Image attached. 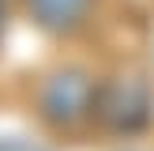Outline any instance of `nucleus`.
<instances>
[{
	"mask_svg": "<svg viewBox=\"0 0 154 151\" xmlns=\"http://www.w3.org/2000/svg\"><path fill=\"white\" fill-rule=\"evenodd\" d=\"M94 83L83 72H60L42 91V113L53 125H79L94 110Z\"/></svg>",
	"mask_w": 154,
	"mask_h": 151,
	"instance_id": "obj_2",
	"label": "nucleus"
},
{
	"mask_svg": "<svg viewBox=\"0 0 154 151\" xmlns=\"http://www.w3.org/2000/svg\"><path fill=\"white\" fill-rule=\"evenodd\" d=\"M0 15H4V4H0Z\"/></svg>",
	"mask_w": 154,
	"mask_h": 151,
	"instance_id": "obj_5",
	"label": "nucleus"
},
{
	"mask_svg": "<svg viewBox=\"0 0 154 151\" xmlns=\"http://www.w3.org/2000/svg\"><path fill=\"white\" fill-rule=\"evenodd\" d=\"M94 113L117 132H135L150 121V91L139 79H113L94 95Z\"/></svg>",
	"mask_w": 154,
	"mask_h": 151,
	"instance_id": "obj_1",
	"label": "nucleus"
},
{
	"mask_svg": "<svg viewBox=\"0 0 154 151\" xmlns=\"http://www.w3.org/2000/svg\"><path fill=\"white\" fill-rule=\"evenodd\" d=\"M0 151H45V147L23 140V136H0Z\"/></svg>",
	"mask_w": 154,
	"mask_h": 151,
	"instance_id": "obj_4",
	"label": "nucleus"
},
{
	"mask_svg": "<svg viewBox=\"0 0 154 151\" xmlns=\"http://www.w3.org/2000/svg\"><path fill=\"white\" fill-rule=\"evenodd\" d=\"M26 4H30L34 19L42 23L45 30L68 34V30H75L83 19H87V11H90L94 0H26Z\"/></svg>",
	"mask_w": 154,
	"mask_h": 151,
	"instance_id": "obj_3",
	"label": "nucleus"
}]
</instances>
